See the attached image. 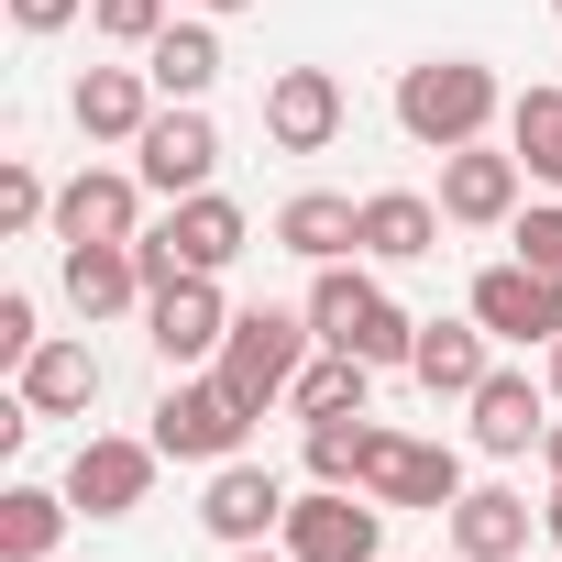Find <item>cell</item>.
Here are the masks:
<instances>
[{"instance_id": "1", "label": "cell", "mask_w": 562, "mask_h": 562, "mask_svg": "<svg viewBox=\"0 0 562 562\" xmlns=\"http://www.w3.org/2000/svg\"><path fill=\"white\" fill-rule=\"evenodd\" d=\"M507 111V89H496V67L485 56H419L408 78H397V133L408 144H430V155H452V144H485V122Z\"/></svg>"}, {"instance_id": "2", "label": "cell", "mask_w": 562, "mask_h": 562, "mask_svg": "<svg viewBox=\"0 0 562 562\" xmlns=\"http://www.w3.org/2000/svg\"><path fill=\"white\" fill-rule=\"evenodd\" d=\"M310 331L331 353H364V364H408L419 353V321L375 288V276H353V265H321L310 276Z\"/></svg>"}, {"instance_id": "3", "label": "cell", "mask_w": 562, "mask_h": 562, "mask_svg": "<svg viewBox=\"0 0 562 562\" xmlns=\"http://www.w3.org/2000/svg\"><path fill=\"white\" fill-rule=\"evenodd\" d=\"M310 310H232V342H221V386L265 419V408H288V386L310 375Z\"/></svg>"}, {"instance_id": "4", "label": "cell", "mask_w": 562, "mask_h": 562, "mask_svg": "<svg viewBox=\"0 0 562 562\" xmlns=\"http://www.w3.org/2000/svg\"><path fill=\"white\" fill-rule=\"evenodd\" d=\"M254 243V221H243V199H221V188H199V199H166V221L133 243L144 254V288H177V276H221L232 254Z\"/></svg>"}, {"instance_id": "5", "label": "cell", "mask_w": 562, "mask_h": 562, "mask_svg": "<svg viewBox=\"0 0 562 562\" xmlns=\"http://www.w3.org/2000/svg\"><path fill=\"white\" fill-rule=\"evenodd\" d=\"M243 441H254V408L221 386V364H199V375H177L155 397V452L166 463H232Z\"/></svg>"}, {"instance_id": "6", "label": "cell", "mask_w": 562, "mask_h": 562, "mask_svg": "<svg viewBox=\"0 0 562 562\" xmlns=\"http://www.w3.org/2000/svg\"><path fill=\"white\" fill-rule=\"evenodd\" d=\"M276 540H288L299 562H386V507L364 485H310Z\"/></svg>"}, {"instance_id": "7", "label": "cell", "mask_w": 562, "mask_h": 562, "mask_svg": "<svg viewBox=\"0 0 562 562\" xmlns=\"http://www.w3.org/2000/svg\"><path fill=\"white\" fill-rule=\"evenodd\" d=\"M133 177H144L155 199H199V188L221 177V122H210V100H166V111L144 122V144H133Z\"/></svg>"}, {"instance_id": "8", "label": "cell", "mask_w": 562, "mask_h": 562, "mask_svg": "<svg viewBox=\"0 0 562 562\" xmlns=\"http://www.w3.org/2000/svg\"><path fill=\"white\" fill-rule=\"evenodd\" d=\"M155 463H166L155 430H144V441H133V430H89V441L67 452V507H78V518H133V507L155 496Z\"/></svg>"}, {"instance_id": "9", "label": "cell", "mask_w": 562, "mask_h": 562, "mask_svg": "<svg viewBox=\"0 0 562 562\" xmlns=\"http://www.w3.org/2000/svg\"><path fill=\"white\" fill-rule=\"evenodd\" d=\"M144 342L166 353V375L221 364V342H232V299H221V276H177V288H155V299H144Z\"/></svg>"}, {"instance_id": "10", "label": "cell", "mask_w": 562, "mask_h": 562, "mask_svg": "<svg viewBox=\"0 0 562 562\" xmlns=\"http://www.w3.org/2000/svg\"><path fill=\"white\" fill-rule=\"evenodd\" d=\"M375 507H452L463 496V452L452 441H408V430H375V452H364V474H353Z\"/></svg>"}, {"instance_id": "11", "label": "cell", "mask_w": 562, "mask_h": 562, "mask_svg": "<svg viewBox=\"0 0 562 562\" xmlns=\"http://www.w3.org/2000/svg\"><path fill=\"white\" fill-rule=\"evenodd\" d=\"M288 507H299L288 485H276L265 463H243V452H232V463H210V496H199V529H210L221 551H254L265 529H288Z\"/></svg>"}, {"instance_id": "12", "label": "cell", "mask_w": 562, "mask_h": 562, "mask_svg": "<svg viewBox=\"0 0 562 562\" xmlns=\"http://www.w3.org/2000/svg\"><path fill=\"white\" fill-rule=\"evenodd\" d=\"M463 310H474V321H485L496 342H540V353L562 342V288H551V276H529L518 254L474 276V299H463Z\"/></svg>"}, {"instance_id": "13", "label": "cell", "mask_w": 562, "mask_h": 562, "mask_svg": "<svg viewBox=\"0 0 562 562\" xmlns=\"http://www.w3.org/2000/svg\"><path fill=\"white\" fill-rule=\"evenodd\" d=\"M56 243H144V177L78 166V177L56 188Z\"/></svg>"}, {"instance_id": "14", "label": "cell", "mask_w": 562, "mask_h": 562, "mask_svg": "<svg viewBox=\"0 0 562 562\" xmlns=\"http://www.w3.org/2000/svg\"><path fill=\"white\" fill-rule=\"evenodd\" d=\"M518 155H496V144H452L441 155V221H463V232H496V221H518Z\"/></svg>"}, {"instance_id": "15", "label": "cell", "mask_w": 562, "mask_h": 562, "mask_svg": "<svg viewBox=\"0 0 562 562\" xmlns=\"http://www.w3.org/2000/svg\"><path fill=\"white\" fill-rule=\"evenodd\" d=\"M342 133V78L331 67H276V89H265V144L276 155H321Z\"/></svg>"}, {"instance_id": "16", "label": "cell", "mask_w": 562, "mask_h": 562, "mask_svg": "<svg viewBox=\"0 0 562 562\" xmlns=\"http://www.w3.org/2000/svg\"><path fill=\"white\" fill-rule=\"evenodd\" d=\"M474 452H496V463H518V452H540V430H551V386H529L518 364H496L474 397Z\"/></svg>"}, {"instance_id": "17", "label": "cell", "mask_w": 562, "mask_h": 562, "mask_svg": "<svg viewBox=\"0 0 562 562\" xmlns=\"http://www.w3.org/2000/svg\"><path fill=\"white\" fill-rule=\"evenodd\" d=\"M12 397H23L34 419H78V408H100V353H89V342H56V331H45V342H34V353L12 364Z\"/></svg>"}, {"instance_id": "18", "label": "cell", "mask_w": 562, "mask_h": 562, "mask_svg": "<svg viewBox=\"0 0 562 562\" xmlns=\"http://www.w3.org/2000/svg\"><path fill=\"white\" fill-rule=\"evenodd\" d=\"M529 518H540V507H529L518 485H463V496L441 507V529H452L463 562H518V551H529Z\"/></svg>"}, {"instance_id": "19", "label": "cell", "mask_w": 562, "mask_h": 562, "mask_svg": "<svg viewBox=\"0 0 562 562\" xmlns=\"http://www.w3.org/2000/svg\"><path fill=\"white\" fill-rule=\"evenodd\" d=\"M67 111H78L89 144H144V122H155L166 100H155V78H144V56H133V67H89Z\"/></svg>"}, {"instance_id": "20", "label": "cell", "mask_w": 562, "mask_h": 562, "mask_svg": "<svg viewBox=\"0 0 562 562\" xmlns=\"http://www.w3.org/2000/svg\"><path fill=\"white\" fill-rule=\"evenodd\" d=\"M133 299H155L133 243H67V310H78V321H122Z\"/></svg>"}, {"instance_id": "21", "label": "cell", "mask_w": 562, "mask_h": 562, "mask_svg": "<svg viewBox=\"0 0 562 562\" xmlns=\"http://www.w3.org/2000/svg\"><path fill=\"white\" fill-rule=\"evenodd\" d=\"M276 243H288L299 265H342V254H364V199H331V188H299L288 210H276Z\"/></svg>"}, {"instance_id": "22", "label": "cell", "mask_w": 562, "mask_h": 562, "mask_svg": "<svg viewBox=\"0 0 562 562\" xmlns=\"http://www.w3.org/2000/svg\"><path fill=\"white\" fill-rule=\"evenodd\" d=\"M485 342H496V331H485L474 310H463V321H419V353H408V375H419L430 397H474V386L496 375V364H485Z\"/></svg>"}, {"instance_id": "23", "label": "cell", "mask_w": 562, "mask_h": 562, "mask_svg": "<svg viewBox=\"0 0 562 562\" xmlns=\"http://www.w3.org/2000/svg\"><path fill=\"white\" fill-rule=\"evenodd\" d=\"M144 78H155V100H210L221 89V34L210 23H166L144 45Z\"/></svg>"}, {"instance_id": "24", "label": "cell", "mask_w": 562, "mask_h": 562, "mask_svg": "<svg viewBox=\"0 0 562 562\" xmlns=\"http://www.w3.org/2000/svg\"><path fill=\"white\" fill-rule=\"evenodd\" d=\"M441 243V199H419V188H375L364 199V254L375 265H419Z\"/></svg>"}, {"instance_id": "25", "label": "cell", "mask_w": 562, "mask_h": 562, "mask_svg": "<svg viewBox=\"0 0 562 562\" xmlns=\"http://www.w3.org/2000/svg\"><path fill=\"white\" fill-rule=\"evenodd\" d=\"M67 485L45 496V485H12V496H0V562H56V540H67Z\"/></svg>"}, {"instance_id": "26", "label": "cell", "mask_w": 562, "mask_h": 562, "mask_svg": "<svg viewBox=\"0 0 562 562\" xmlns=\"http://www.w3.org/2000/svg\"><path fill=\"white\" fill-rule=\"evenodd\" d=\"M507 155H518L529 177H551V188H562V78L507 100Z\"/></svg>"}, {"instance_id": "27", "label": "cell", "mask_w": 562, "mask_h": 562, "mask_svg": "<svg viewBox=\"0 0 562 562\" xmlns=\"http://www.w3.org/2000/svg\"><path fill=\"white\" fill-rule=\"evenodd\" d=\"M364 386H375V364L321 342V353H310V375L288 386V408H299V419H342V408H364Z\"/></svg>"}, {"instance_id": "28", "label": "cell", "mask_w": 562, "mask_h": 562, "mask_svg": "<svg viewBox=\"0 0 562 562\" xmlns=\"http://www.w3.org/2000/svg\"><path fill=\"white\" fill-rule=\"evenodd\" d=\"M364 452H375V419H364V408L310 419V485H353V474H364Z\"/></svg>"}, {"instance_id": "29", "label": "cell", "mask_w": 562, "mask_h": 562, "mask_svg": "<svg viewBox=\"0 0 562 562\" xmlns=\"http://www.w3.org/2000/svg\"><path fill=\"white\" fill-rule=\"evenodd\" d=\"M89 34L122 45V56H144V45L166 34V0H89Z\"/></svg>"}, {"instance_id": "30", "label": "cell", "mask_w": 562, "mask_h": 562, "mask_svg": "<svg viewBox=\"0 0 562 562\" xmlns=\"http://www.w3.org/2000/svg\"><path fill=\"white\" fill-rule=\"evenodd\" d=\"M507 243H518V265H529V276H551V288H562V199L518 210V221H507Z\"/></svg>"}, {"instance_id": "31", "label": "cell", "mask_w": 562, "mask_h": 562, "mask_svg": "<svg viewBox=\"0 0 562 562\" xmlns=\"http://www.w3.org/2000/svg\"><path fill=\"white\" fill-rule=\"evenodd\" d=\"M45 221H56V188L12 155V166H0V232H45Z\"/></svg>"}, {"instance_id": "32", "label": "cell", "mask_w": 562, "mask_h": 562, "mask_svg": "<svg viewBox=\"0 0 562 562\" xmlns=\"http://www.w3.org/2000/svg\"><path fill=\"white\" fill-rule=\"evenodd\" d=\"M34 342H45V321H34V299L12 288V299H0V364H23Z\"/></svg>"}, {"instance_id": "33", "label": "cell", "mask_w": 562, "mask_h": 562, "mask_svg": "<svg viewBox=\"0 0 562 562\" xmlns=\"http://www.w3.org/2000/svg\"><path fill=\"white\" fill-rule=\"evenodd\" d=\"M89 0H12V34H67Z\"/></svg>"}, {"instance_id": "34", "label": "cell", "mask_w": 562, "mask_h": 562, "mask_svg": "<svg viewBox=\"0 0 562 562\" xmlns=\"http://www.w3.org/2000/svg\"><path fill=\"white\" fill-rule=\"evenodd\" d=\"M540 463H551V485H562V419H551V430H540Z\"/></svg>"}, {"instance_id": "35", "label": "cell", "mask_w": 562, "mask_h": 562, "mask_svg": "<svg viewBox=\"0 0 562 562\" xmlns=\"http://www.w3.org/2000/svg\"><path fill=\"white\" fill-rule=\"evenodd\" d=\"M232 562H299V551H288V540H276V551H265V540H254V551H232Z\"/></svg>"}, {"instance_id": "36", "label": "cell", "mask_w": 562, "mask_h": 562, "mask_svg": "<svg viewBox=\"0 0 562 562\" xmlns=\"http://www.w3.org/2000/svg\"><path fill=\"white\" fill-rule=\"evenodd\" d=\"M540 529H551V540H562V485H551V507H540Z\"/></svg>"}, {"instance_id": "37", "label": "cell", "mask_w": 562, "mask_h": 562, "mask_svg": "<svg viewBox=\"0 0 562 562\" xmlns=\"http://www.w3.org/2000/svg\"><path fill=\"white\" fill-rule=\"evenodd\" d=\"M540 386H551V408H562V342H551V375H540Z\"/></svg>"}, {"instance_id": "38", "label": "cell", "mask_w": 562, "mask_h": 562, "mask_svg": "<svg viewBox=\"0 0 562 562\" xmlns=\"http://www.w3.org/2000/svg\"><path fill=\"white\" fill-rule=\"evenodd\" d=\"M199 12H210V23H221V12H254V0H199Z\"/></svg>"}, {"instance_id": "39", "label": "cell", "mask_w": 562, "mask_h": 562, "mask_svg": "<svg viewBox=\"0 0 562 562\" xmlns=\"http://www.w3.org/2000/svg\"><path fill=\"white\" fill-rule=\"evenodd\" d=\"M551 12H562V0H551Z\"/></svg>"}, {"instance_id": "40", "label": "cell", "mask_w": 562, "mask_h": 562, "mask_svg": "<svg viewBox=\"0 0 562 562\" xmlns=\"http://www.w3.org/2000/svg\"><path fill=\"white\" fill-rule=\"evenodd\" d=\"M518 562H529V551H518Z\"/></svg>"}]
</instances>
